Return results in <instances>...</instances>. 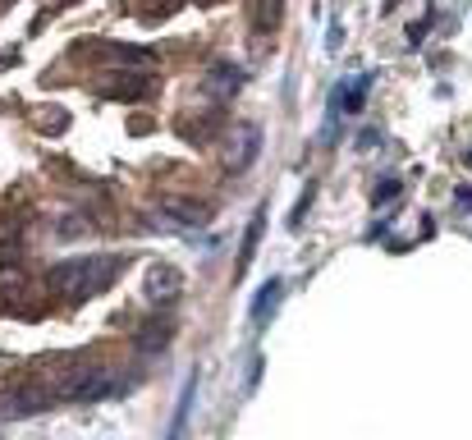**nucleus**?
<instances>
[{
    "label": "nucleus",
    "instance_id": "obj_1",
    "mask_svg": "<svg viewBox=\"0 0 472 440\" xmlns=\"http://www.w3.org/2000/svg\"><path fill=\"white\" fill-rule=\"evenodd\" d=\"M120 271H124V257H115V252L110 257H74L51 271V285L60 293H69V298H88V293L110 289L120 280Z\"/></svg>",
    "mask_w": 472,
    "mask_h": 440
},
{
    "label": "nucleus",
    "instance_id": "obj_2",
    "mask_svg": "<svg viewBox=\"0 0 472 440\" xmlns=\"http://www.w3.org/2000/svg\"><path fill=\"white\" fill-rule=\"evenodd\" d=\"M142 289H147V298H151V303L175 298V293H179V271H170L166 261H161V266H151V271H147V285H142Z\"/></svg>",
    "mask_w": 472,
    "mask_h": 440
},
{
    "label": "nucleus",
    "instance_id": "obj_3",
    "mask_svg": "<svg viewBox=\"0 0 472 440\" xmlns=\"http://www.w3.org/2000/svg\"><path fill=\"white\" fill-rule=\"evenodd\" d=\"M284 298V280H266L262 289H257V298H253V321L257 326H266L271 321V312H275V303Z\"/></svg>",
    "mask_w": 472,
    "mask_h": 440
},
{
    "label": "nucleus",
    "instance_id": "obj_4",
    "mask_svg": "<svg viewBox=\"0 0 472 440\" xmlns=\"http://www.w3.org/2000/svg\"><path fill=\"white\" fill-rule=\"evenodd\" d=\"M192 395H197V376H188L184 395H179V408H175V427H170V436H166V440H184L188 417H192Z\"/></svg>",
    "mask_w": 472,
    "mask_h": 440
},
{
    "label": "nucleus",
    "instance_id": "obj_5",
    "mask_svg": "<svg viewBox=\"0 0 472 440\" xmlns=\"http://www.w3.org/2000/svg\"><path fill=\"white\" fill-rule=\"evenodd\" d=\"M166 211H170V216H179V225H207L211 220V207H202V202H184V198H170Z\"/></svg>",
    "mask_w": 472,
    "mask_h": 440
},
{
    "label": "nucleus",
    "instance_id": "obj_6",
    "mask_svg": "<svg viewBox=\"0 0 472 440\" xmlns=\"http://www.w3.org/2000/svg\"><path fill=\"white\" fill-rule=\"evenodd\" d=\"M262 234H266V207H257L253 225H248V239H243V252H238V276L248 271V261H253V252H257V243H262Z\"/></svg>",
    "mask_w": 472,
    "mask_h": 440
},
{
    "label": "nucleus",
    "instance_id": "obj_7",
    "mask_svg": "<svg viewBox=\"0 0 472 440\" xmlns=\"http://www.w3.org/2000/svg\"><path fill=\"white\" fill-rule=\"evenodd\" d=\"M243 78H248V74H238L234 64H220V69H211L207 83L216 87V92H234V87H243Z\"/></svg>",
    "mask_w": 472,
    "mask_h": 440
},
{
    "label": "nucleus",
    "instance_id": "obj_8",
    "mask_svg": "<svg viewBox=\"0 0 472 440\" xmlns=\"http://www.w3.org/2000/svg\"><path fill=\"white\" fill-rule=\"evenodd\" d=\"M403 193V184L394 179V174H385V179H376V188H372V207H385V202H394Z\"/></svg>",
    "mask_w": 472,
    "mask_h": 440
},
{
    "label": "nucleus",
    "instance_id": "obj_9",
    "mask_svg": "<svg viewBox=\"0 0 472 440\" xmlns=\"http://www.w3.org/2000/svg\"><path fill=\"white\" fill-rule=\"evenodd\" d=\"M253 18H257V28H275V18H280V0H257Z\"/></svg>",
    "mask_w": 472,
    "mask_h": 440
},
{
    "label": "nucleus",
    "instance_id": "obj_10",
    "mask_svg": "<svg viewBox=\"0 0 472 440\" xmlns=\"http://www.w3.org/2000/svg\"><path fill=\"white\" fill-rule=\"evenodd\" d=\"M147 330H151V335H142V339H138V349H147V354H151V349H161V344L170 339V330H166V326H147Z\"/></svg>",
    "mask_w": 472,
    "mask_h": 440
},
{
    "label": "nucleus",
    "instance_id": "obj_11",
    "mask_svg": "<svg viewBox=\"0 0 472 440\" xmlns=\"http://www.w3.org/2000/svg\"><path fill=\"white\" fill-rule=\"evenodd\" d=\"M431 18H436V14H431V9H427V18H418V23H413V28H408V46H422V37H427Z\"/></svg>",
    "mask_w": 472,
    "mask_h": 440
},
{
    "label": "nucleus",
    "instance_id": "obj_12",
    "mask_svg": "<svg viewBox=\"0 0 472 440\" xmlns=\"http://www.w3.org/2000/svg\"><path fill=\"white\" fill-rule=\"evenodd\" d=\"M326 46H330V51H340V46H344V28H340V23H330V37H326Z\"/></svg>",
    "mask_w": 472,
    "mask_h": 440
},
{
    "label": "nucleus",
    "instance_id": "obj_13",
    "mask_svg": "<svg viewBox=\"0 0 472 440\" xmlns=\"http://www.w3.org/2000/svg\"><path fill=\"white\" fill-rule=\"evenodd\" d=\"M372 147H376V129H362L358 133V152H372Z\"/></svg>",
    "mask_w": 472,
    "mask_h": 440
},
{
    "label": "nucleus",
    "instance_id": "obj_14",
    "mask_svg": "<svg viewBox=\"0 0 472 440\" xmlns=\"http://www.w3.org/2000/svg\"><path fill=\"white\" fill-rule=\"evenodd\" d=\"M454 202H459V211H472V188H459Z\"/></svg>",
    "mask_w": 472,
    "mask_h": 440
},
{
    "label": "nucleus",
    "instance_id": "obj_15",
    "mask_svg": "<svg viewBox=\"0 0 472 440\" xmlns=\"http://www.w3.org/2000/svg\"><path fill=\"white\" fill-rule=\"evenodd\" d=\"M468 165H472V152H468Z\"/></svg>",
    "mask_w": 472,
    "mask_h": 440
}]
</instances>
